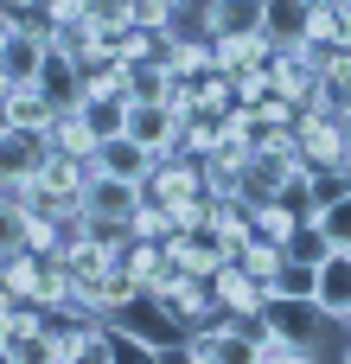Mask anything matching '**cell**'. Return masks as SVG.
<instances>
[{
	"instance_id": "1",
	"label": "cell",
	"mask_w": 351,
	"mask_h": 364,
	"mask_svg": "<svg viewBox=\"0 0 351 364\" xmlns=\"http://www.w3.org/2000/svg\"><path fill=\"white\" fill-rule=\"evenodd\" d=\"M45 154H51V128H13V122H0V192L32 186L38 166H45Z\"/></svg>"
},
{
	"instance_id": "2",
	"label": "cell",
	"mask_w": 351,
	"mask_h": 364,
	"mask_svg": "<svg viewBox=\"0 0 351 364\" xmlns=\"http://www.w3.org/2000/svg\"><path fill=\"white\" fill-rule=\"evenodd\" d=\"M179 358H192V364H230V358H249V320H230V314H217V320H205V326L179 333Z\"/></svg>"
},
{
	"instance_id": "3",
	"label": "cell",
	"mask_w": 351,
	"mask_h": 364,
	"mask_svg": "<svg viewBox=\"0 0 351 364\" xmlns=\"http://www.w3.org/2000/svg\"><path fill=\"white\" fill-rule=\"evenodd\" d=\"M249 358H256V364H307V358H313V339L294 333V326L269 307V314L249 320Z\"/></svg>"
},
{
	"instance_id": "4",
	"label": "cell",
	"mask_w": 351,
	"mask_h": 364,
	"mask_svg": "<svg viewBox=\"0 0 351 364\" xmlns=\"http://www.w3.org/2000/svg\"><path fill=\"white\" fill-rule=\"evenodd\" d=\"M211 192V179H205V160H192V154H160L153 160V173H147V198H160V205H179V198H205Z\"/></svg>"
},
{
	"instance_id": "5",
	"label": "cell",
	"mask_w": 351,
	"mask_h": 364,
	"mask_svg": "<svg viewBox=\"0 0 351 364\" xmlns=\"http://www.w3.org/2000/svg\"><path fill=\"white\" fill-rule=\"evenodd\" d=\"M128 134L160 160V154L179 147V109H173L166 96H134V102H128Z\"/></svg>"
},
{
	"instance_id": "6",
	"label": "cell",
	"mask_w": 351,
	"mask_h": 364,
	"mask_svg": "<svg viewBox=\"0 0 351 364\" xmlns=\"http://www.w3.org/2000/svg\"><path fill=\"white\" fill-rule=\"evenodd\" d=\"M313 314H320L326 326H345V333H351V250H326V256H320Z\"/></svg>"
},
{
	"instance_id": "7",
	"label": "cell",
	"mask_w": 351,
	"mask_h": 364,
	"mask_svg": "<svg viewBox=\"0 0 351 364\" xmlns=\"http://www.w3.org/2000/svg\"><path fill=\"white\" fill-rule=\"evenodd\" d=\"M211 288H217V314H230V320H256V314L275 307V301H269V282H256L243 262H224V269L211 275Z\"/></svg>"
},
{
	"instance_id": "8",
	"label": "cell",
	"mask_w": 351,
	"mask_h": 364,
	"mask_svg": "<svg viewBox=\"0 0 351 364\" xmlns=\"http://www.w3.org/2000/svg\"><path fill=\"white\" fill-rule=\"evenodd\" d=\"M166 256H173V269H185V275H205V282H211L224 262H237V256H230V250H224L211 230H173V237H166Z\"/></svg>"
},
{
	"instance_id": "9",
	"label": "cell",
	"mask_w": 351,
	"mask_h": 364,
	"mask_svg": "<svg viewBox=\"0 0 351 364\" xmlns=\"http://www.w3.org/2000/svg\"><path fill=\"white\" fill-rule=\"evenodd\" d=\"M38 90H45V96H51L58 109H77V102H83V58H77V51H70L64 38H58L51 51H45V70H38Z\"/></svg>"
},
{
	"instance_id": "10",
	"label": "cell",
	"mask_w": 351,
	"mask_h": 364,
	"mask_svg": "<svg viewBox=\"0 0 351 364\" xmlns=\"http://www.w3.org/2000/svg\"><path fill=\"white\" fill-rule=\"evenodd\" d=\"M147 198V186H134V179H109V173H96L90 166V186H83V211L90 218H115V224H128V211Z\"/></svg>"
},
{
	"instance_id": "11",
	"label": "cell",
	"mask_w": 351,
	"mask_h": 364,
	"mask_svg": "<svg viewBox=\"0 0 351 364\" xmlns=\"http://www.w3.org/2000/svg\"><path fill=\"white\" fill-rule=\"evenodd\" d=\"M313 288H320V256L288 250V262H281L275 282H269V301H275V307H313Z\"/></svg>"
},
{
	"instance_id": "12",
	"label": "cell",
	"mask_w": 351,
	"mask_h": 364,
	"mask_svg": "<svg viewBox=\"0 0 351 364\" xmlns=\"http://www.w3.org/2000/svg\"><path fill=\"white\" fill-rule=\"evenodd\" d=\"M90 166H96V173H109V179H134V186H147V173H153V154H147L134 134H115V141H96Z\"/></svg>"
},
{
	"instance_id": "13",
	"label": "cell",
	"mask_w": 351,
	"mask_h": 364,
	"mask_svg": "<svg viewBox=\"0 0 351 364\" xmlns=\"http://www.w3.org/2000/svg\"><path fill=\"white\" fill-rule=\"evenodd\" d=\"M166 70L173 77H205V70H217V45H211V32L198 26V32H173L166 38Z\"/></svg>"
},
{
	"instance_id": "14",
	"label": "cell",
	"mask_w": 351,
	"mask_h": 364,
	"mask_svg": "<svg viewBox=\"0 0 351 364\" xmlns=\"http://www.w3.org/2000/svg\"><path fill=\"white\" fill-rule=\"evenodd\" d=\"M0 122H13V128H51V122H58V102H51L38 83H13V90L0 96Z\"/></svg>"
},
{
	"instance_id": "15",
	"label": "cell",
	"mask_w": 351,
	"mask_h": 364,
	"mask_svg": "<svg viewBox=\"0 0 351 364\" xmlns=\"http://www.w3.org/2000/svg\"><path fill=\"white\" fill-rule=\"evenodd\" d=\"M122 269L141 282V288H153V282H166L173 275V256H166V237H128L122 243Z\"/></svg>"
},
{
	"instance_id": "16",
	"label": "cell",
	"mask_w": 351,
	"mask_h": 364,
	"mask_svg": "<svg viewBox=\"0 0 351 364\" xmlns=\"http://www.w3.org/2000/svg\"><path fill=\"white\" fill-rule=\"evenodd\" d=\"M307 230H313L326 250H351V192H339V198H320V205H307Z\"/></svg>"
},
{
	"instance_id": "17",
	"label": "cell",
	"mask_w": 351,
	"mask_h": 364,
	"mask_svg": "<svg viewBox=\"0 0 351 364\" xmlns=\"http://www.w3.org/2000/svg\"><path fill=\"white\" fill-rule=\"evenodd\" d=\"M345 13H339V0H320V6H307L301 13V45L320 58V51H333V45H345Z\"/></svg>"
},
{
	"instance_id": "18",
	"label": "cell",
	"mask_w": 351,
	"mask_h": 364,
	"mask_svg": "<svg viewBox=\"0 0 351 364\" xmlns=\"http://www.w3.org/2000/svg\"><path fill=\"white\" fill-rule=\"evenodd\" d=\"M128 102H134V96H96V90H83L77 115L90 122L96 141H115V134H128Z\"/></svg>"
},
{
	"instance_id": "19",
	"label": "cell",
	"mask_w": 351,
	"mask_h": 364,
	"mask_svg": "<svg viewBox=\"0 0 351 364\" xmlns=\"http://www.w3.org/2000/svg\"><path fill=\"white\" fill-rule=\"evenodd\" d=\"M0 320H6V333H13V346H19V358H32V346H38L45 326H51V307H38V301H13Z\"/></svg>"
},
{
	"instance_id": "20",
	"label": "cell",
	"mask_w": 351,
	"mask_h": 364,
	"mask_svg": "<svg viewBox=\"0 0 351 364\" xmlns=\"http://www.w3.org/2000/svg\"><path fill=\"white\" fill-rule=\"evenodd\" d=\"M64 237H70V224H64V218H51V211H26V218H19V243H26V250H38V256H58V250H64Z\"/></svg>"
},
{
	"instance_id": "21",
	"label": "cell",
	"mask_w": 351,
	"mask_h": 364,
	"mask_svg": "<svg viewBox=\"0 0 351 364\" xmlns=\"http://www.w3.org/2000/svg\"><path fill=\"white\" fill-rule=\"evenodd\" d=\"M230 109H237V77L230 70H205L198 77V115H217L224 122Z\"/></svg>"
},
{
	"instance_id": "22",
	"label": "cell",
	"mask_w": 351,
	"mask_h": 364,
	"mask_svg": "<svg viewBox=\"0 0 351 364\" xmlns=\"http://www.w3.org/2000/svg\"><path fill=\"white\" fill-rule=\"evenodd\" d=\"M179 154H192V160H211L217 154V115H179Z\"/></svg>"
},
{
	"instance_id": "23",
	"label": "cell",
	"mask_w": 351,
	"mask_h": 364,
	"mask_svg": "<svg viewBox=\"0 0 351 364\" xmlns=\"http://www.w3.org/2000/svg\"><path fill=\"white\" fill-rule=\"evenodd\" d=\"M128 13H134V26H147V32L173 38V32H179V19H185V0H128Z\"/></svg>"
},
{
	"instance_id": "24",
	"label": "cell",
	"mask_w": 351,
	"mask_h": 364,
	"mask_svg": "<svg viewBox=\"0 0 351 364\" xmlns=\"http://www.w3.org/2000/svg\"><path fill=\"white\" fill-rule=\"evenodd\" d=\"M51 147H64V154H96V134H90V122L77 115V109H58V122H51Z\"/></svg>"
},
{
	"instance_id": "25",
	"label": "cell",
	"mask_w": 351,
	"mask_h": 364,
	"mask_svg": "<svg viewBox=\"0 0 351 364\" xmlns=\"http://www.w3.org/2000/svg\"><path fill=\"white\" fill-rule=\"evenodd\" d=\"M237 262H243V269H249L256 282H275V269L288 262V250H281V243H269V237L256 230V237H249V243L237 250Z\"/></svg>"
},
{
	"instance_id": "26",
	"label": "cell",
	"mask_w": 351,
	"mask_h": 364,
	"mask_svg": "<svg viewBox=\"0 0 351 364\" xmlns=\"http://www.w3.org/2000/svg\"><path fill=\"white\" fill-rule=\"evenodd\" d=\"M160 51H166V38L147 32V26H122V32H115V58H122V64H147V58H160Z\"/></svg>"
},
{
	"instance_id": "27",
	"label": "cell",
	"mask_w": 351,
	"mask_h": 364,
	"mask_svg": "<svg viewBox=\"0 0 351 364\" xmlns=\"http://www.w3.org/2000/svg\"><path fill=\"white\" fill-rule=\"evenodd\" d=\"M128 237H173V211H166L160 198H141V205L128 211Z\"/></svg>"
},
{
	"instance_id": "28",
	"label": "cell",
	"mask_w": 351,
	"mask_h": 364,
	"mask_svg": "<svg viewBox=\"0 0 351 364\" xmlns=\"http://www.w3.org/2000/svg\"><path fill=\"white\" fill-rule=\"evenodd\" d=\"M38 19H45L51 32H70V26L90 19V0H38Z\"/></svg>"
},
{
	"instance_id": "29",
	"label": "cell",
	"mask_w": 351,
	"mask_h": 364,
	"mask_svg": "<svg viewBox=\"0 0 351 364\" xmlns=\"http://www.w3.org/2000/svg\"><path fill=\"white\" fill-rule=\"evenodd\" d=\"M256 115H262V128H288V122L301 115V102H294V96H281V90H269V96L256 102Z\"/></svg>"
},
{
	"instance_id": "30",
	"label": "cell",
	"mask_w": 351,
	"mask_h": 364,
	"mask_svg": "<svg viewBox=\"0 0 351 364\" xmlns=\"http://www.w3.org/2000/svg\"><path fill=\"white\" fill-rule=\"evenodd\" d=\"M173 211V230H205L211 224V192L205 198H179V205H166Z\"/></svg>"
},
{
	"instance_id": "31",
	"label": "cell",
	"mask_w": 351,
	"mask_h": 364,
	"mask_svg": "<svg viewBox=\"0 0 351 364\" xmlns=\"http://www.w3.org/2000/svg\"><path fill=\"white\" fill-rule=\"evenodd\" d=\"M19 218H26V211H19V198H13V192H0V256H13V250H19Z\"/></svg>"
},
{
	"instance_id": "32",
	"label": "cell",
	"mask_w": 351,
	"mask_h": 364,
	"mask_svg": "<svg viewBox=\"0 0 351 364\" xmlns=\"http://www.w3.org/2000/svg\"><path fill=\"white\" fill-rule=\"evenodd\" d=\"M333 96H339V109H351V77H339V83H333Z\"/></svg>"
},
{
	"instance_id": "33",
	"label": "cell",
	"mask_w": 351,
	"mask_h": 364,
	"mask_svg": "<svg viewBox=\"0 0 351 364\" xmlns=\"http://www.w3.org/2000/svg\"><path fill=\"white\" fill-rule=\"evenodd\" d=\"M0 6H13V13H38V0H0Z\"/></svg>"
},
{
	"instance_id": "34",
	"label": "cell",
	"mask_w": 351,
	"mask_h": 364,
	"mask_svg": "<svg viewBox=\"0 0 351 364\" xmlns=\"http://www.w3.org/2000/svg\"><path fill=\"white\" fill-rule=\"evenodd\" d=\"M6 90H13V70H6V64H0V96H6Z\"/></svg>"
},
{
	"instance_id": "35",
	"label": "cell",
	"mask_w": 351,
	"mask_h": 364,
	"mask_svg": "<svg viewBox=\"0 0 351 364\" xmlns=\"http://www.w3.org/2000/svg\"><path fill=\"white\" fill-rule=\"evenodd\" d=\"M339 122H345V147H351V109H339Z\"/></svg>"
},
{
	"instance_id": "36",
	"label": "cell",
	"mask_w": 351,
	"mask_h": 364,
	"mask_svg": "<svg viewBox=\"0 0 351 364\" xmlns=\"http://www.w3.org/2000/svg\"><path fill=\"white\" fill-rule=\"evenodd\" d=\"M339 358H351V339H345V352H339Z\"/></svg>"
}]
</instances>
